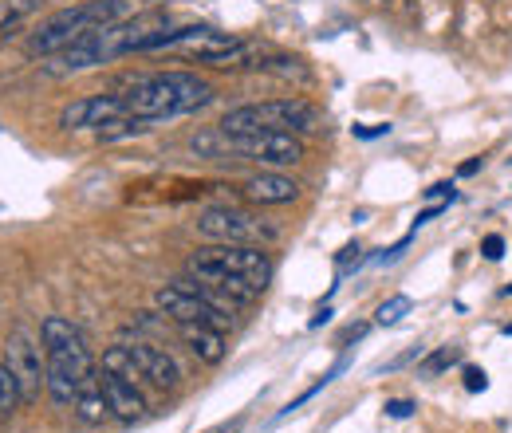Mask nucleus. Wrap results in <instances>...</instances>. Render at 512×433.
<instances>
[{"mask_svg": "<svg viewBox=\"0 0 512 433\" xmlns=\"http://www.w3.org/2000/svg\"><path fill=\"white\" fill-rule=\"evenodd\" d=\"M40 343L48 351V398L56 406H71L87 386L99 382V363L87 347V335L71 319L48 315L40 323Z\"/></svg>", "mask_w": 512, "mask_h": 433, "instance_id": "obj_1", "label": "nucleus"}, {"mask_svg": "<svg viewBox=\"0 0 512 433\" xmlns=\"http://www.w3.org/2000/svg\"><path fill=\"white\" fill-rule=\"evenodd\" d=\"M127 111L146 119V123H170L182 115H197L201 107H209L217 99L213 83H205L193 71H158V75H142L130 83Z\"/></svg>", "mask_w": 512, "mask_h": 433, "instance_id": "obj_2", "label": "nucleus"}, {"mask_svg": "<svg viewBox=\"0 0 512 433\" xmlns=\"http://www.w3.org/2000/svg\"><path fill=\"white\" fill-rule=\"evenodd\" d=\"M186 272L197 280H249L253 288H268L276 264H272V252L260 245H205L197 248L190 260H186Z\"/></svg>", "mask_w": 512, "mask_h": 433, "instance_id": "obj_3", "label": "nucleus"}, {"mask_svg": "<svg viewBox=\"0 0 512 433\" xmlns=\"http://www.w3.org/2000/svg\"><path fill=\"white\" fill-rule=\"evenodd\" d=\"M323 126V115L308 99H264V103H245L233 107L217 130L221 134H256V130H288V134H312Z\"/></svg>", "mask_w": 512, "mask_h": 433, "instance_id": "obj_4", "label": "nucleus"}, {"mask_svg": "<svg viewBox=\"0 0 512 433\" xmlns=\"http://www.w3.org/2000/svg\"><path fill=\"white\" fill-rule=\"evenodd\" d=\"M103 24H115L107 0H83V4L60 8V12H52L48 20L36 24V32L28 36V52L40 56V60H48V56L71 48L75 40H83L87 32H95V28H103Z\"/></svg>", "mask_w": 512, "mask_h": 433, "instance_id": "obj_5", "label": "nucleus"}, {"mask_svg": "<svg viewBox=\"0 0 512 433\" xmlns=\"http://www.w3.org/2000/svg\"><path fill=\"white\" fill-rule=\"evenodd\" d=\"M241 158L260 170H292L304 162V142L300 134L288 130H256V134H221V154L217 158Z\"/></svg>", "mask_w": 512, "mask_h": 433, "instance_id": "obj_6", "label": "nucleus"}, {"mask_svg": "<svg viewBox=\"0 0 512 433\" xmlns=\"http://www.w3.org/2000/svg\"><path fill=\"white\" fill-rule=\"evenodd\" d=\"M197 233L209 245H260L268 248L280 233L272 225H264L260 217L233 209V205H209L197 213Z\"/></svg>", "mask_w": 512, "mask_h": 433, "instance_id": "obj_7", "label": "nucleus"}, {"mask_svg": "<svg viewBox=\"0 0 512 433\" xmlns=\"http://www.w3.org/2000/svg\"><path fill=\"white\" fill-rule=\"evenodd\" d=\"M4 367L16 378L24 406H32V402H40V394H48V351H44V343L32 331L16 327L8 335V343H4Z\"/></svg>", "mask_w": 512, "mask_h": 433, "instance_id": "obj_8", "label": "nucleus"}, {"mask_svg": "<svg viewBox=\"0 0 512 433\" xmlns=\"http://www.w3.org/2000/svg\"><path fill=\"white\" fill-rule=\"evenodd\" d=\"M154 308L162 311L166 319H174V323H209V327H221V331L233 327V311H225L209 296H201L190 276H178L174 284L158 288L154 292Z\"/></svg>", "mask_w": 512, "mask_h": 433, "instance_id": "obj_9", "label": "nucleus"}, {"mask_svg": "<svg viewBox=\"0 0 512 433\" xmlns=\"http://www.w3.org/2000/svg\"><path fill=\"white\" fill-rule=\"evenodd\" d=\"M130 359H134V367L142 374V382H150L154 390H178L182 386V367H178V359L166 351V347H158V343H146V339H134L127 343Z\"/></svg>", "mask_w": 512, "mask_h": 433, "instance_id": "obj_10", "label": "nucleus"}, {"mask_svg": "<svg viewBox=\"0 0 512 433\" xmlns=\"http://www.w3.org/2000/svg\"><path fill=\"white\" fill-rule=\"evenodd\" d=\"M127 115V99L123 95H83L75 103H67L60 111V126L64 130H99L103 123Z\"/></svg>", "mask_w": 512, "mask_h": 433, "instance_id": "obj_11", "label": "nucleus"}, {"mask_svg": "<svg viewBox=\"0 0 512 433\" xmlns=\"http://www.w3.org/2000/svg\"><path fill=\"white\" fill-rule=\"evenodd\" d=\"M99 390H103V398H107L115 422L134 426V422L146 418V398H142L138 382H130V378H123V374H111L99 367Z\"/></svg>", "mask_w": 512, "mask_h": 433, "instance_id": "obj_12", "label": "nucleus"}, {"mask_svg": "<svg viewBox=\"0 0 512 433\" xmlns=\"http://www.w3.org/2000/svg\"><path fill=\"white\" fill-rule=\"evenodd\" d=\"M241 193L253 205H292L300 197V182L288 178L284 170H260V174L241 182Z\"/></svg>", "mask_w": 512, "mask_h": 433, "instance_id": "obj_13", "label": "nucleus"}, {"mask_svg": "<svg viewBox=\"0 0 512 433\" xmlns=\"http://www.w3.org/2000/svg\"><path fill=\"white\" fill-rule=\"evenodd\" d=\"M178 339L190 347V355L197 363H205V367H217L229 355L225 331L221 327H209V323H178Z\"/></svg>", "mask_w": 512, "mask_h": 433, "instance_id": "obj_14", "label": "nucleus"}, {"mask_svg": "<svg viewBox=\"0 0 512 433\" xmlns=\"http://www.w3.org/2000/svg\"><path fill=\"white\" fill-rule=\"evenodd\" d=\"M71 414H75L83 426H103V422L111 418V406H107V398H103L99 382H95V386H87V390L71 402Z\"/></svg>", "mask_w": 512, "mask_h": 433, "instance_id": "obj_15", "label": "nucleus"}, {"mask_svg": "<svg viewBox=\"0 0 512 433\" xmlns=\"http://www.w3.org/2000/svg\"><path fill=\"white\" fill-rule=\"evenodd\" d=\"M150 123L146 119H138V115H119V119H111V123H103L95 130V138L99 142H123V138H138V134H146Z\"/></svg>", "mask_w": 512, "mask_h": 433, "instance_id": "obj_16", "label": "nucleus"}, {"mask_svg": "<svg viewBox=\"0 0 512 433\" xmlns=\"http://www.w3.org/2000/svg\"><path fill=\"white\" fill-rule=\"evenodd\" d=\"M166 4H174V0H107L115 24H119V20H134V16H146V12H158V8H166Z\"/></svg>", "mask_w": 512, "mask_h": 433, "instance_id": "obj_17", "label": "nucleus"}, {"mask_svg": "<svg viewBox=\"0 0 512 433\" xmlns=\"http://www.w3.org/2000/svg\"><path fill=\"white\" fill-rule=\"evenodd\" d=\"M410 308H414V300H410V296H390L386 304L375 308V323H379V327H394V323H398Z\"/></svg>", "mask_w": 512, "mask_h": 433, "instance_id": "obj_18", "label": "nucleus"}, {"mask_svg": "<svg viewBox=\"0 0 512 433\" xmlns=\"http://www.w3.org/2000/svg\"><path fill=\"white\" fill-rule=\"evenodd\" d=\"M16 406H24V402H20V386H16L12 371H8L4 359H0V414H12Z\"/></svg>", "mask_w": 512, "mask_h": 433, "instance_id": "obj_19", "label": "nucleus"}, {"mask_svg": "<svg viewBox=\"0 0 512 433\" xmlns=\"http://www.w3.org/2000/svg\"><path fill=\"white\" fill-rule=\"evenodd\" d=\"M457 359H461V347H438V351L422 363V374H442L446 367H453Z\"/></svg>", "mask_w": 512, "mask_h": 433, "instance_id": "obj_20", "label": "nucleus"}, {"mask_svg": "<svg viewBox=\"0 0 512 433\" xmlns=\"http://www.w3.org/2000/svg\"><path fill=\"white\" fill-rule=\"evenodd\" d=\"M4 4H8V12H12V20L20 24V20H28V16H36V12H40V8L48 4V0H4Z\"/></svg>", "mask_w": 512, "mask_h": 433, "instance_id": "obj_21", "label": "nucleus"}, {"mask_svg": "<svg viewBox=\"0 0 512 433\" xmlns=\"http://www.w3.org/2000/svg\"><path fill=\"white\" fill-rule=\"evenodd\" d=\"M489 386V374L481 371V367H465V390L469 394H477V390H485Z\"/></svg>", "mask_w": 512, "mask_h": 433, "instance_id": "obj_22", "label": "nucleus"}, {"mask_svg": "<svg viewBox=\"0 0 512 433\" xmlns=\"http://www.w3.org/2000/svg\"><path fill=\"white\" fill-rule=\"evenodd\" d=\"M481 252H485V260H501V256H505V241L493 233V237L481 241Z\"/></svg>", "mask_w": 512, "mask_h": 433, "instance_id": "obj_23", "label": "nucleus"}, {"mask_svg": "<svg viewBox=\"0 0 512 433\" xmlns=\"http://www.w3.org/2000/svg\"><path fill=\"white\" fill-rule=\"evenodd\" d=\"M386 414H390V418H410V414H414V402L394 398V402H386Z\"/></svg>", "mask_w": 512, "mask_h": 433, "instance_id": "obj_24", "label": "nucleus"}, {"mask_svg": "<svg viewBox=\"0 0 512 433\" xmlns=\"http://www.w3.org/2000/svg\"><path fill=\"white\" fill-rule=\"evenodd\" d=\"M426 197H449V201H453V197H457V189L449 186V182H438V186L426 189Z\"/></svg>", "mask_w": 512, "mask_h": 433, "instance_id": "obj_25", "label": "nucleus"}, {"mask_svg": "<svg viewBox=\"0 0 512 433\" xmlns=\"http://www.w3.org/2000/svg\"><path fill=\"white\" fill-rule=\"evenodd\" d=\"M8 28H16V20H12V12H8V4L0 0V32H8Z\"/></svg>", "mask_w": 512, "mask_h": 433, "instance_id": "obj_26", "label": "nucleus"}, {"mask_svg": "<svg viewBox=\"0 0 512 433\" xmlns=\"http://www.w3.org/2000/svg\"><path fill=\"white\" fill-rule=\"evenodd\" d=\"M477 170H481V158H473V162H465V166H461V174H465V178H469V174H477Z\"/></svg>", "mask_w": 512, "mask_h": 433, "instance_id": "obj_27", "label": "nucleus"}, {"mask_svg": "<svg viewBox=\"0 0 512 433\" xmlns=\"http://www.w3.org/2000/svg\"><path fill=\"white\" fill-rule=\"evenodd\" d=\"M375 4H390V0H375Z\"/></svg>", "mask_w": 512, "mask_h": 433, "instance_id": "obj_28", "label": "nucleus"}, {"mask_svg": "<svg viewBox=\"0 0 512 433\" xmlns=\"http://www.w3.org/2000/svg\"><path fill=\"white\" fill-rule=\"evenodd\" d=\"M505 331H509V335H512V327H505Z\"/></svg>", "mask_w": 512, "mask_h": 433, "instance_id": "obj_29", "label": "nucleus"}, {"mask_svg": "<svg viewBox=\"0 0 512 433\" xmlns=\"http://www.w3.org/2000/svg\"><path fill=\"white\" fill-rule=\"evenodd\" d=\"M509 296H512V288H509Z\"/></svg>", "mask_w": 512, "mask_h": 433, "instance_id": "obj_30", "label": "nucleus"}]
</instances>
